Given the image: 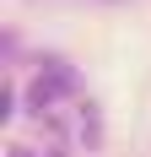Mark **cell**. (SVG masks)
Returning <instances> with one entry per match:
<instances>
[{
	"label": "cell",
	"mask_w": 151,
	"mask_h": 157,
	"mask_svg": "<svg viewBox=\"0 0 151 157\" xmlns=\"http://www.w3.org/2000/svg\"><path fill=\"white\" fill-rule=\"evenodd\" d=\"M76 92H81L76 65L60 60V54H49V60L32 71V81H27V109H32V114H49L54 103H65V98H76Z\"/></svg>",
	"instance_id": "6da1fadb"
},
{
	"label": "cell",
	"mask_w": 151,
	"mask_h": 157,
	"mask_svg": "<svg viewBox=\"0 0 151 157\" xmlns=\"http://www.w3.org/2000/svg\"><path fill=\"white\" fill-rule=\"evenodd\" d=\"M81 136H87V146H97V136H103V130H97V109H92V103H81Z\"/></svg>",
	"instance_id": "7a4b0ae2"
},
{
	"label": "cell",
	"mask_w": 151,
	"mask_h": 157,
	"mask_svg": "<svg viewBox=\"0 0 151 157\" xmlns=\"http://www.w3.org/2000/svg\"><path fill=\"white\" fill-rule=\"evenodd\" d=\"M16 114V87H0V119H11Z\"/></svg>",
	"instance_id": "3957f363"
},
{
	"label": "cell",
	"mask_w": 151,
	"mask_h": 157,
	"mask_svg": "<svg viewBox=\"0 0 151 157\" xmlns=\"http://www.w3.org/2000/svg\"><path fill=\"white\" fill-rule=\"evenodd\" d=\"M49 157H60V152H49Z\"/></svg>",
	"instance_id": "5b68a950"
},
{
	"label": "cell",
	"mask_w": 151,
	"mask_h": 157,
	"mask_svg": "<svg viewBox=\"0 0 151 157\" xmlns=\"http://www.w3.org/2000/svg\"><path fill=\"white\" fill-rule=\"evenodd\" d=\"M11 157H32V152H27V146H11Z\"/></svg>",
	"instance_id": "277c9868"
}]
</instances>
